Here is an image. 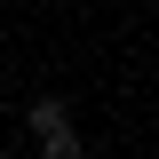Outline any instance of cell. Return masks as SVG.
I'll use <instances>...</instances> for the list:
<instances>
[{"label": "cell", "mask_w": 159, "mask_h": 159, "mask_svg": "<svg viewBox=\"0 0 159 159\" xmlns=\"http://www.w3.org/2000/svg\"><path fill=\"white\" fill-rule=\"evenodd\" d=\"M40 159H88L80 135H40Z\"/></svg>", "instance_id": "obj_2"}, {"label": "cell", "mask_w": 159, "mask_h": 159, "mask_svg": "<svg viewBox=\"0 0 159 159\" xmlns=\"http://www.w3.org/2000/svg\"><path fill=\"white\" fill-rule=\"evenodd\" d=\"M24 119H32V143H40V135H72V103H64V96H40Z\"/></svg>", "instance_id": "obj_1"}]
</instances>
